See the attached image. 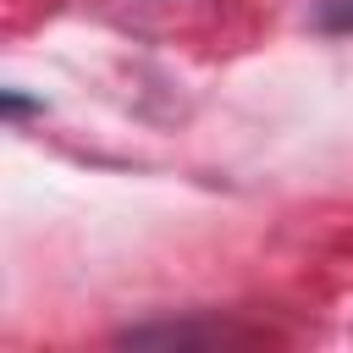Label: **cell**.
I'll return each mask as SVG.
<instances>
[{
  "mask_svg": "<svg viewBox=\"0 0 353 353\" xmlns=\"http://www.w3.org/2000/svg\"><path fill=\"white\" fill-rule=\"evenodd\" d=\"M314 28L320 33H353V0H314Z\"/></svg>",
  "mask_w": 353,
  "mask_h": 353,
  "instance_id": "obj_1",
  "label": "cell"
}]
</instances>
